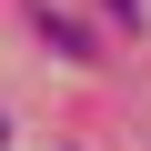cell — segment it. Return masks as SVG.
<instances>
[{"mask_svg":"<svg viewBox=\"0 0 151 151\" xmlns=\"http://www.w3.org/2000/svg\"><path fill=\"white\" fill-rule=\"evenodd\" d=\"M30 30H40V40H50L60 60H91V30H81V20H60L50 0H30Z\"/></svg>","mask_w":151,"mask_h":151,"instance_id":"cell-1","label":"cell"},{"mask_svg":"<svg viewBox=\"0 0 151 151\" xmlns=\"http://www.w3.org/2000/svg\"><path fill=\"white\" fill-rule=\"evenodd\" d=\"M0 141H10V121H0Z\"/></svg>","mask_w":151,"mask_h":151,"instance_id":"cell-2","label":"cell"}]
</instances>
